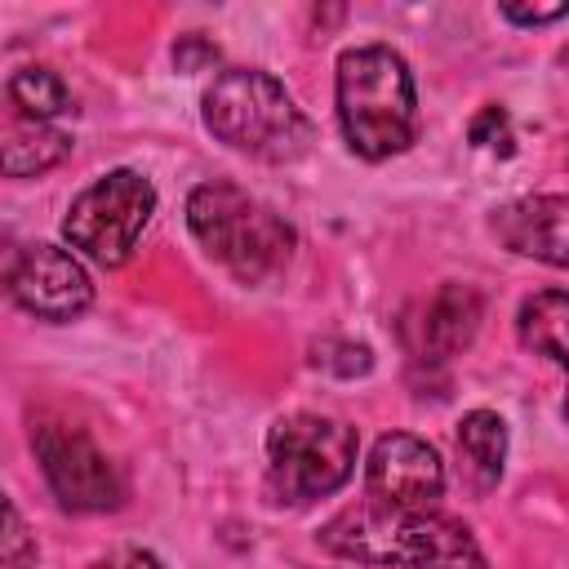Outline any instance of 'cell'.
I'll return each mask as SVG.
<instances>
[{"instance_id": "obj_1", "label": "cell", "mask_w": 569, "mask_h": 569, "mask_svg": "<svg viewBox=\"0 0 569 569\" xmlns=\"http://www.w3.org/2000/svg\"><path fill=\"white\" fill-rule=\"evenodd\" d=\"M320 542L356 565H396V569H489L471 529L445 511H396L360 502L338 511Z\"/></svg>"}, {"instance_id": "obj_16", "label": "cell", "mask_w": 569, "mask_h": 569, "mask_svg": "<svg viewBox=\"0 0 569 569\" xmlns=\"http://www.w3.org/2000/svg\"><path fill=\"white\" fill-rule=\"evenodd\" d=\"M467 138L471 147L480 151H493V156H511L516 151V129H511V116L502 107H480L467 124Z\"/></svg>"}, {"instance_id": "obj_17", "label": "cell", "mask_w": 569, "mask_h": 569, "mask_svg": "<svg viewBox=\"0 0 569 569\" xmlns=\"http://www.w3.org/2000/svg\"><path fill=\"white\" fill-rule=\"evenodd\" d=\"M311 365L333 369V373H342V378H356V373H369L373 356H369V347H365V342L325 338V342H316V347H311Z\"/></svg>"}, {"instance_id": "obj_13", "label": "cell", "mask_w": 569, "mask_h": 569, "mask_svg": "<svg viewBox=\"0 0 569 569\" xmlns=\"http://www.w3.org/2000/svg\"><path fill=\"white\" fill-rule=\"evenodd\" d=\"M458 458H462V476L476 493H489L502 480V462H507V422L493 409H471L458 422Z\"/></svg>"}, {"instance_id": "obj_20", "label": "cell", "mask_w": 569, "mask_h": 569, "mask_svg": "<svg viewBox=\"0 0 569 569\" xmlns=\"http://www.w3.org/2000/svg\"><path fill=\"white\" fill-rule=\"evenodd\" d=\"M89 569H164V565H160L151 551H142V547H120V551L93 560Z\"/></svg>"}, {"instance_id": "obj_9", "label": "cell", "mask_w": 569, "mask_h": 569, "mask_svg": "<svg viewBox=\"0 0 569 569\" xmlns=\"http://www.w3.org/2000/svg\"><path fill=\"white\" fill-rule=\"evenodd\" d=\"M9 293L36 320H76L93 302V280L76 253L58 244H27L9 262Z\"/></svg>"}, {"instance_id": "obj_14", "label": "cell", "mask_w": 569, "mask_h": 569, "mask_svg": "<svg viewBox=\"0 0 569 569\" xmlns=\"http://www.w3.org/2000/svg\"><path fill=\"white\" fill-rule=\"evenodd\" d=\"M67 156H71V133H62L53 124H40V120L9 116V124H4V151H0V164H4L9 178L44 173V169H53Z\"/></svg>"}, {"instance_id": "obj_2", "label": "cell", "mask_w": 569, "mask_h": 569, "mask_svg": "<svg viewBox=\"0 0 569 569\" xmlns=\"http://www.w3.org/2000/svg\"><path fill=\"white\" fill-rule=\"evenodd\" d=\"M338 124L356 156L387 160L418 138V93L409 62L387 44H356L333 76Z\"/></svg>"}, {"instance_id": "obj_3", "label": "cell", "mask_w": 569, "mask_h": 569, "mask_svg": "<svg viewBox=\"0 0 569 569\" xmlns=\"http://www.w3.org/2000/svg\"><path fill=\"white\" fill-rule=\"evenodd\" d=\"M204 129L267 164H289L311 147V120L293 102V93L258 67H227L200 98Z\"/></svg>"}, {"instance_id": "obj_11", "label": "cell", "mask_w": 569, "mask_h": 569, "mask_svg": "<svg viewBox=\"0 0 569 569\" xmlns=\"http://www.w3.org/2000/svg\"><path fill=\"white\" fill-rule=\"evenodd\" d=\"M493 236L533 262L569 271V196H525L493 213Z\"/></svg>"}, {"instance_id": "obj_6", "label": "cell", "mask_w": 569, "mask_h": 569, "mask_svg": "<svg viewBox=\"0 0 569 569\" xmlns=\"http://www.w3.org/2000/svg\"><path fill=\"white\" fill-rule=\"evenodd\" d=\"M151 213H156V187L138 169H111L71 200L62 218V236L98 267H120L133 253L138 236L147 231Z\"/></svg>"}, {"instance_id": "obj_15", "label": "cell", "mask_w": 569, "mask_h": 569, "mask_svg": "<svg viewBox=\"0 0 569 569\" xmlns=\"http://www.w3.org/2000/svg\"><path fill=\"white\" fill-rule=\"evenodd\" d=\"M9 107H13V116L40 120V124H49V120L76 111L71 89H67L62 76L49 71V67H22V71H13V76H9Z\"/></svg>"}, {"instance_id": "obj_12", "label": "cell", "mask_w": 569, "mask_h": 569, "mask_svg": "<svg viewBox=\"0 0 569 569\" xmlns=\"http://www.w3.org/2000/svg\"><path fill=\"white\" fill-rule=\"evenodd\" d=\"M516 338L525 351L547 356L565 373V400L560 413L569 422V293L565 289H538L516 311Z\"/></svg>"}, {"instance_id": "obj_10", "label": "cell", "mask_w": 569, "mask_h": 569, "mask_svg": "<svg viewBox=\"0 0 569 569\" xmlns=\"http://www.w3.org/2000/svg\"><path fill=\"white\" fill-rule=\"evenodd\" d=\"M480 316H485L480 293H476L471 284L449 280V284H440V289L422 302V311L405 325L409 351H413L418 360H427V365H440V360L458 356L462 347H471V338H476V329H480Z\"/></svg>"}, {"instance_id": "obj_4", "label": "cell", "mask_w": 569, "mask_h": 569, "mask_svg": "<svg viewBox=\"0 0 569 569\" xmlns=\"http://www.w3.org/2000/svg\"><path fill=\"white\" fill-rule=\"evenodd\" d=\"M187 227L200 249L240 284H258L293 258V227L236 182H200L187 196Z\"/></svg>"}, {"instance_id": "obj_18", "label": "cell", "mask_w": 569, "mask_h": 569, "mask_svg": "<svg viewBox=\"0 0 569 569\" xmlns=\"http://www.w3.org/2000/svg\"><path fill=\"white\" fill-rule=\"evenodd\" d=\"M4 569H27V560H36V542L22 529V516L13 502H4V551H0Z\"/></svg>"}, {"instance_id": "obj_8", "label": "cell", "mask_w": 569, "mask_h": 569, "mask_svg": "<svg viewBox=\"0 0 569 569\" xmlns=\"http://www.w3.org/2000/svg\"><path fill=\"white\" fill-rule=\"evenodd\" d=\"M365 493L378 507L396 511H436L445 498V462L440 453L409 431H387L373 440L365 462Z\"/></svg>"}, {"instance_id": "obj_5", "label": "cell", "mask_w": 569, "mask_h": 569, "mask_svg": "<svg viewBox=\"0 0 569 569\" xmlns=\"http://www.w3.org/2000/svg\"><path fill=\"white\" fill-rule=\"evenodd\" d=\"M356 427L329 413H289L267 431V480L284 502H311L356 471Z\"/></svg>"}, {"instance_id": "obj_7", "label": "cell", "mask_w": 569, "mask_h": 569, "mask_svg": "<svg viewBox=\"0 0 569 569\" xmlns=\"http://www.w3.org/2000/svg\"><path fill=\"white\" fill-rule=\"evenodd\" d=\"M36 462L53 489V498L67 511H111L124 498V480L111 467V458L67 422H40L36 436Z\"/></svg>"}, {"instance_id": "obj_19", "label": "cell", "mask_w": 569, "mask_h": 569, "mask_svg": "<svg viewBox=\"0 0 569 569\" xmlns=\"http://www.w3.org/2000/svg\"><path fill=\"white\" fill-rule=\"evenodd\" d=\"M507 22H520V27H538V22H556V18H569V0H556V4H502L498 9Z\"/></svg>"}]
</instances>
